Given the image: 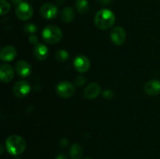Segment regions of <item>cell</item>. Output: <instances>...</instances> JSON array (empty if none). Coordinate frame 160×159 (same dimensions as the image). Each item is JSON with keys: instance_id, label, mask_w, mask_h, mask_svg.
<instances>
[{"instance_id": "1", "label": "cell", "mask_w": 160, "mask_h": 159, "mask_svg": "<svg viewBox=\"0 0 160 159\" xmlns=\"http://www.w3.org/2000/svg\"><path fill=\"white\" fill-rule=\"evenodd\" d=\"M116 17L113 12L110 9H102L98 11L95 17V24L102 31L109 29L113 26Z\"/></svg>"}, {"instance_id": "2", "label": "cell", "mask_w": 160, "mask_h": 159, "mask_svg": "<svg viewBox=\"0 0 160 159\" xmlns=\"http://www.w3.org/2000/svg\"><path fill=\"white\" fill-rule=\"evenodd\" d=\"M6 148L12 155L21 154L26 149V142L18 135L9 136L6 140Z\"/></svg>"}, {"instance_id": "3", "label": "cell", "mask_w": 160, "mask_h": 159, "mask_svg": "<svg viewBox=\"0 0 160 159\" xmlns=\"http://www.w3.org/2000/svg\"><path fill=\"white\" fill-rule=\"evenodd\" d=\"M42 37L45 42L54 45L62 40V32L58 26L55 25H48L42 31Z\"/></svg>"}, {"instance_id": "4", "label": "cell", "mask_w": 160, "mask_h": 159, "mask_svg": "<svg viewBox=\"0 0 160 159\" xmlns=\"http://www.w3.org/2000/svg\"><path fill=\"white\" fill-rule=\"evenodd\" d=\"M56 93L59 96L63 98H70L75 94V87L73 84L68 81H62L59 83L56 87Z\"/></svg>"}, {"instance_id": "5", "label": "cell", "mask_w": 160, "mask_h": 159, "mask_svg": "<svg viewBox=\"0 0 160 159\" xmlns=\"http://www.w3.org/2000/svg\"><path fill=\"white\" fill-rule=\"evenodd\" d=\"M16 16L19 20L22 21L28 20L33 16V8L31 5L26 2H22L17 6Z\"/></svg>"}, {"instance_id": "6", "label": "cell", "mask_w": 160, "mask_h": 159, "mask_svg": "<svg viewBox=\"0 0 160 159\" xmlns=\"http://www.w3.org/2000/svg\"><path fill=\"white\" fill-rule=\"evenodd\" d=\"M30 90H31V86L25 80L17 81L14 84L13 88H12L14 95L18 98H24L29 94Z\"/></svg>"}, {"instance_id": "7", "label": "cell", "mask_w": 160, "mask_h": 159, "mask_svg": "<svg viewBox=\"0 0 160 159\" xmlns=\"http://www.w3.org/2000/svg\"><path fill=\"white\" fill-rule=\"evenodd\" d=\"M40 13L45 19L53 20L58 15V8L52 3L46 2L41 6Z\"/></svg>"}, {"instance_id": "8", "label": "cell", "mask_w": 160, "mask_h": 159, "mask_svg": "<svg viewBox=\"0 0 160 159\" xmlns=\"http://www.w3.org/2000/svg\"><path fill=\"white\" fill-rule=\"evenodd\" d=\"M110 39L114 45H123L126 40V31L121 26H116L111 31Z\"/></svg>"}, {"instance_id": "9", "label": "cell", "mask_w": 160, "mask_h": 159, "mask_svg": "<svg viewBox=\"0 0 160 159\" xmlns=\"http://www.w3.org/2000/svg\"><path fill=\"white\" fill-rule=\"evenodd\" d=\"M73 65L76 70L79 73H86L89 70L91 63L89 59L83 55H78L73 61Z\"/></svg>"}, {"instance_id": "10", "label": "cell", "mask_w": 160, "mask_h": 159, "mask_svg": "<svg viewBox=\"0 0 160 159\" xmlns=\"http://www.w3.org/2000/svg\"><path fill=\"white\" fill-rule=\"evenodd\" d=\"M17 50L13 46L7 45L2 48L0 51V59L3 62H11L17 56Z\"/></svg>"}, {"instance_id": "11", "label": "cell", "mask_w": 160, "mask_h": 159, "mask_svg": "<svg viewBox=\"0 0 160 159\" xmlns=\"http://www.w3.org/2000/svg\"><path fill=\"white\" fill-rule=\"evenodd\" d=\"M101 92V87L96 83H92L85 87L84 90V96L87 99L92 100L96 98Z\"/></svg>"}, {"instance_id": "12", "label": "cell", "mask_w": 160, "mask_h": 159, "mask_svg": "<svg viewBox=\"0 0 160 159\" xmlns=\"http://www.w3.org/2000/svg\"><path fill=\"white\" fill-rule=\"evenodd\" d=\"M144 90L150 96H156L160 94V81L152 80L148 81L144 86Z\"/></svg>"}, {"instance_id": "13", "label": "cell", "mask_w": 160, "mask_h": 159, "mask_svg": "<svg viewBox=\"0 0 160 159\" xmlns=\"http://www.w3.org/2000/svg\"><path fill=\"white\" fill-rule=\"evenodd\" d=\"M14 76V72L12 66L8 64H2L0 67V77L4 83H9Z\"/></svg>"}, {"instance_id": "14", "label": "cell", "mask_w": 160, "mask_h": 159, "mask_svg": "<svg viewBox=\"0 0 160 159\" xmlns=\"http://www.w3.org/2000/svg\"><path fill=\"white\" fill-rule=\"evenodd\" d=\"M15 69L18 75L22 77H27L31 73V66L28 62L24 60H20L16 63Z\"/></svg>"}, {"instance_id": "15", "label": "cell", "mask_w": 160, "mask_h": 159, "mask_svg": "<svg viewBox=\"0 0 160 159\" xmlns=\"http://www.w3.org/2000/svg\"><path fill=\"white\" fill-rule=\"evenodd\" d=\"M34 56L39 61L45 60L48 56V48L42 44H38L34 46Z\"/></svg>"}, {"instance_id": "16", "label": "cell", "mask_w": 160, "mask_h": 159, "mask_svg": "<svg viewBox=\"0 0 160 159\" xmlns=\"http://www.w3.org/2000/svg\"><path fill=\"white\" fill-rule=\"evenodd\" d=\"M75 13L74 10L71 6H67L62 9V12H61V17H62V20L66 23H70L72 20L74 19Z\"/></svg>"}, {"instance_id": "17", "label": "cell", "mask_w": 160, "mask_h": 159, "mask_svg": "<svg viewBox=\"0 0 160 159\" xmlns=\"http://www.w3.org/2000/svg\"><path fill=\"white\" fill-rule=\"evenodd\" d=\"M82 153V147L78 143L73 144L70 149V155L72 159H81Z\"/></svg>"}, {"instance_id": "18", "label": "cell", "mask_w": 160, "mask_h": 159, "mask_svg": "<svg viewBox=\"0 0 160 159\" xmlns=\"http://www.w3.org/2000/svg\"><path fill=\"white\" fill-rule=\"evenodd\" d=\"M75 7L78 12L81 14L87 13L89 9V4L87 0H76Z\"/></svg>"}, {"instance_id": "19", "label": "cell", "mask_w": 160, "mask_h": 159, "mask_svg": "<svg viewBox=\"0 0 160 159\" xmlns=\"http://www.w3.org/2000/svg\"><path fill=\"white\" fill-rule=\"evenodd\" d=\"M56 58L59 62H66L70 59L69 53L66 50L59 49L56 51Z\"/></svg>"}, {"instance_id": "20", "label": "cell", "mask_w": 160, "mask_h": 159, "mask_svg": "<svg viewBox=\"0 0 160 159\" xmlns=\"http://www.w3.org/2000/svg\"><path fill=\"white\" fill-rule=\"evenodd\" d=\"M11 6L6 0H0V14L6 15L10 11Z\"/></svg>"}, {"instance_id": "21", "label": "cell", "mask_w": 160, "mask_h": 159, "mask_svg": "<svg viewBox=\"0 0 160 159\" xmlns=\"http://www.w3.org/2000/svg\"><path fill=\"white\" fill-rule=\"evenodd\" d=\"M23 29H24V31H26L27 33H28V34H34V33H35L36 31H37L38 27L35 24H34V23H28L24 25Z\"/></svg>"}, {"instance_id": "22", "label": "cell", "mask_w": 160, "mask_h": 159, "mask_svg": "<svg viewBox=\"0 0 160 159\" xmlns=\"http://www.w3.org/2000/svg\"><path fill=\"white\" fill-rule=\"evenodd\" d=\"M87 80V78L85 77L83 75H79V76H76L74 79V84L78 87H82L83 85H84Z\"/></svg>"}, {"instance_id": "23", "label": "cell", "mask_w": 160, "mask_h": 159, "mask_svg": "<svg viewBox=\"0 0 160 159\" xmlns=\"http://www.w3.org/2000/svg\"><path fill=\"white\" fill-rule=\"evenodd\" d=\"M102 95L106 99H111V98H113L114 94L112 90H109V89H107V90H105L104 91H103Z\"/></svg>"}, {"instance_id": "24", "label": "cell", "mask_w": 160, "mask_h": 159, "mask_svg": "<svg viewBox=\"0 0 160 159\" xmlns=\"http://www.w3.org/2000/svg\"><path fill=\"white\" fill-rule=\"evenodd\" d=\"M29 41L32 45H36L38 44V37L36 35H31L29 37Z\"/></svg>"}, {"instance_id": "25", "label": "cell", "mask_w": 160, "mask_h": 159, "mask_svg": "<svg viewBox=\"0 0 160 159\" xmlns=\"http://www.w3.org/2000/svg\"><path fill=\"white\" fill-rule=\"evenodd\" d=\"M69 143V140L67 139L64 138L62 140H60V143H59V145H60L61 147H66L68 145Z\"/></svg>"}, {"instance_id": "26", "label": "cell", "mask_w": 160, "mask_h": 159, "mask_svg": "<svg viewBox=\"0 0 160 159\" xmlns=\"http://www.w3.org/2000/svg\"><path fill=\"white\" fill-rule=\"evenodd\" d=\"M99 2V3H101L103 6H106V5H109L111 2L112 0H98Z\"/></svg>"}, {"instance_id": "27", "label": "cell", "mask_w": 160, "mask_h": 159, "mask_svg": "<svg viewBox=\"0 0 160 159\" xmlns=\"http://www.w3.org/2000/svg\"><path fill=\"white\" fill-rule=\"evenodd\" d=\"M56 159H68V158H67V156L65 155L64 154H59V155L56 157Z\"/></svg>"}, {"instance_id": "28", "label": "cell", "mask_w": 160, "mask_h": 159, "mask_svg": "<svg viewBox=\"0 0 160 159\" xmlns=\"http://www.w3.org/2000/svg\"><path fill=\"white\" fill-rule=\"evenodd\" d=\"M11 2H12L13 5H17L18 6L19 4H20L23 2V0H11Z\"/></svg>"}, {"instance_id": "29", "label": "cell", "mask_w": 160, "mask_h": 159, "mask_svg": "<svg viewBox=\"0 0 160 159\" xmlns=\"http://www.w3.org/2000/svg\"><path fill=\"white\" fill-rule=\"evenodd\" d=\"M15 159H20V157H16Z\"/></svg>"}, {"instance_id": "30", "label": "cell", "mask_w": 160, "mask_h": 159, "mask_svg": "<svg viewBox=\"0 0 160 159\" xmlns=\"http://www.w3.org/2000/svg\"><path fill=\"white\" fill-rule=\"evenodd\" d=\"M85 159H92V158H85Z\"/></svg>"}]
</instances>
